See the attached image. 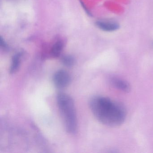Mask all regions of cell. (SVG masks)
I'll list each match as a JSON object with an SVG mask.
<instances>
[{"mask_svg": "<svg viewBox=\"0 0 153 153\" xmlns=\"http://www.w3.org/2000/svg\"><path fill=\"white\" fill-rule=\"evenodd\" d=\"M80 3H81V6H82V7H83V8H84V9L85 10V12H86L88 16H92V14H91V13H90V11L88 10V9L86 7H85V4L83 3V2H82V1H80Z\"/></svg>", "mask_w": 153, "mask_h": 153, "instance_id": "cell-9", "label": "cell"}, {"mask_svg": "<svg viewBox=\"0 0 153 153\" xmlns=\"http://www.w3.org/2000/svg\"><path fill=\"white\" fill-rule=\"evenodd\" d=\"M53 81L56 88L62 89L69 85L71 81V77L66 71L60 70L54 73L53 77Z\"/></svg>", "mask_w": 153, "mask_h": 153, "instance_id": "cell-3", "label": "cell"}, {"mask_svg": "<svg viewBox=\"0 0 153 153\" xmlns=\"http://www.w3.org/2000/svg\"><path fill=\"white\" fill-rule=\"evenodd\" d=\"M89 105L97 120L106 126H120L126 119L127 113L123 105L108 97L95 96L90 98Z\"/></svg>", "mask_w": 153, "mask_h": 153, "instance_id": "cell-1", "label": "cell"}, {"mask_svg": "<svg viewBox=\"0 0 153 153\" xmlns=\"http://www.w3.org/2000/svg\"><path fill=\"white\" fill-rule=\"evenodd\" d=\"M0 44H1V46L2 48H4V49H6L7 48V45L6 43L5 42V41L3 40V38L2 37H1V39H0Z\"/></svg>", "mask_w": 153, "mask_h": 153, "instance_id": "cell-10", "label": "cell"}, {"mask_svg": "<svg viewBox=\"0 0 153 153\" xmlns=\"http://www.w3.org/2000/svg\"><path fill=\"white\" fill-rule=\"evenodd\" d=\"M110 82L114 87L123 92H130L131 86L130 84L125 80L116 77H111L110 78Z\"/></svg>", "mask_w": 153, "mask_h": 153, "instance_id": "cell-5", "label": "cell"}, {"mask_svg": "<svg viewBox=\"0 0 153 153\" xmlns=\"http://www.w3.org/2000/svg\"><path fill=\"white\" fill-rule=\"evenodd\" d=\"M64 44L61 41L56 42L52 47L51 54L53 58H57L61 55L63 49Z\"/></svg>", "mask_w": 153, "mask_h": 153, "instance_id": "cell-7", "label": "cell"}, {"mask_svg": "<svg viewBox=\"0 0 153 153\" xmlns=\"http://www.w3.org/2000/svg\"><path fill=\"white\" fill-rule=\"evenodd\" d=\"M62 64L67 67H71L74 65L75 60L74 57L71 55H65L61 59Z\"/></svg>", "mask_w": 153, "mask_h": 153, "instance_id": "cell-8", "label": "cell"}, {"mask_svg": "<svg viewBox=\"0 0 153 153\" xmlns=\"http://www.w3.org/2000/svg\"><path fill=\"white\" fill-rule=\"evenodd\" d=\"M21 54L19 53L15 54L12 57L11 65L9 70L10 74H14L18 70L21 62Z\"/></svg>", "mask_w": 153, "mask_h": 153, "instance_id": "cell-6", "label": "cell"}, {"mask_svg": "<svg viewBox=\"0 0 153 153\" xmlns=\"http://www.w3.org/2000/svg\"><path fill=\"white\" fill-rule=\"evenodd\" d=\"M96 25L99 29L105 32H113L120 28L119 24L113 20H98L96 22Z\"/></svg>", "mask_w": 153, "mask_h": 153, "instance_id": "cell-4", "label": "cell"}, {"mask_svg": "<svg viewBox=\"0 0 153 153\" xmlns=\"http://www.w3.org/2000/svg\"><path fill=\"white\" fill-rule=\"evenodd\" d=\"M56 100L66 131L71 134H74L77 128V119L74 101L71 97L63 93L57 94Z\"/></svg>", "mask_w": 153, "mask_h": 153, "instance_id": "cell-2", "label": "cell"}]
</instances>
